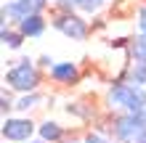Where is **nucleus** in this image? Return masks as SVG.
Masks as SVG:
<instances>
[{"mask_svg":"<svg viewBox=\"0 0 146 143\" xmlns=\"http://www.w3.org/2000/svg\"><path fill=\"white\" fill-rule=\"evenodd\" d=\"M3 3H8V0H3Z\"/></svg>","mask_w":146,"mask_h":143,"instance_id":"21","label":"nucleus"},{"mask_svg":"<svg viewBox=\"0 0 146 143\" xmlns=\"http://www.w3.org/2000/svg\"><path fill=\"white\" fill-rule=\"evenodd\" d=\"M32 13H40L32 0H8V3H3V8H0V19L8 21V24H13V27L21 19L32 16Z\"/></svg>","mask_w":146,"mask_h":143,"instance_id":"7","label":"nucleus"},{"mask_svg":"<svg viewBox=\"0 0 146 143\" xmlns=\"http://www.w3.org/2000/svg\"><path fill=\"white\" fill-rule=\"evenodd\" d=\"M106 130L117 143H146V119L141 114H111Z\"/></svg>","mask_w":146,"mask_h":143,"instance_id":"3","label":"nucleus"},{"mask_svg":"<svg viewBox=\"0 0 146 143\" xmlns=\"http://www.w3.org/2000/svg\"><path fill=\"white\" fill-rule=\"evenodd\" d=\"M53 64H56V61H53L48 53H42V56L37 58V66H40V69H45V72H50V66H53Z\"/></svg>","mask_w":146,"mask_h":143,"instance_id":"18","label":"nucleus"},{"mask_svg":"<svg viewBox=\"0 0 146 143\" xmlns=\"http://www.w3.org/2000/svg\"><path fill=\"white\" fill-rule=\"evenodd\" d=\"M50 27H53L58 35H64L66 40H74V43H85V40L93 35V24L85 19V13H80V11H53Z\"/></svg>","mask_w":146,"mask_h":143,"instance_id":"4","label":"nucleus"},{"mask_svg":"<svg viewBox=\"0 0 146 143\" xmlns=\"http://www.w3.org/2000/svg\"><path fill=\"white\" fill-rule=\"evenodd\" d=\"M37 135L45 140V143H66L69 130H66L64 125H58L56 119H42L37 125Z\"/></svg>","mask_w":146,"mask_h":143,"instance_id":"9","label":"nucleus"},{"mask_svg":"<svg viewBox=\"0 0 146 143\" xmlns=\"http://www.w3.org/2000/svg\"><path fill=\"white\" fill-rule=\"evenodd\" d=\"M125 56H127V61H146V37L143 35L130 37V43L125 48Z\"/></svg>","mask_w":146,"mask_h":143,"instance_id":"13","label":"nucleus"},{"mask_svg":"<svg viewBox=\"0 0 146 143\" xmlns=\"http://www.w3.org/2000/svg\"><path fill=\"white\" fill-rule=\"evenodd\" d=\"M80 143H109V138H106V135H101L98 130H88V132L82 135Z\"/></svg>","mask_w":146,"mask_h":143,"instance_id":"16","label":"nucleus"},{"mask_svg":"<svg viewBox=\"0 0 146 143\" xmlns=\"http://www.w3.org/2000/svg\"><path fill=\"white\" fill-rule=\"evenodd\" d=\"M104 3H109V0H77V11L85 16H96L104 8Z\"/></svg>","mask_w":146,"mask_h":143,"instance_id":"14","label":"nucleus"},{"mask_svg":"<svg viewBox=\"0 0 146 143\" xmlns=\"http://www.w3.org/2000/svg\"><path fill=\"white\" fill-rule=\"evenodd\" d=\"M66 111H69V114H74V117H80V119H85V122H88L90 119V111H85V106L80 103V101H77V103H69V106H66Z\"/></svg>","mask_w":146,"mask_h":143,"instance_id":"15","label":"nucleus"},{"mask_svg":"<svg viewBox=\"0 0 146 143\" xmlns=\"http://www.w3.org/2000/svg\"><path fill=\"white\" fill-rule=\"evenodd\" d=\"M104 103L111 114H141L146 106V88H135L125 80H114L104 93Z\"/></svg>","mask_w":146,"mask_h":143,"instance_id":"1","label":"nucleus"},{"mask_svg":"<svg viewBox=\"0 0 146 143\" xmlns=\"http://www.w3.org/2000/svg\"><path fill=\"white\" fill-rule=\"evenodd\" d=\"M37 125L32 117L27 114H19V117H3V125H0V135L8 143H24L29 140L32 135L37 132Z\"/></svg>","mask_w":146,"mask_h":143,"instance_id":"5","label":"nucleus"},{"mask_svg":"<svg viewBox=\"0 0 146 143\" xmlns=\"http://www.w3.org/2000/svg\"><path fill=\"white\" fill-rule=\"evenodd\" d=\"M48 77L53 80L58 88H74L77 82L82 80V72H80V66H77L74 61H56L53 66H50Z\"/></svg>","mask_w":146,"mask_h":143,"instance_id":"6","label":"nucleus"},{"mask_svg":"<svg viewBox=\"0 0 146 143\" xmlns=\"http://www.w3.org/2000/svg\"><path fill=\"white\" fill-rule=\"evenodd\" d=\"M16 29L27 40H37V37L45 35V29H48V16L45 13H32V16H27V19H21L16 24Z\"/></svg>","mask_w":146,"mask_h":143,"instance_id":"8","label":"nucleus"},{"mask_svg":"<svg viewBox=\"0 0 146 143\" xmlns=\"http://www.w3.org/2000/svg\"><path fill=\"white\" fill-rule=\"evenodd\" d=\"M45 98L40 93V90H35V93H19V98H16V114H29V111H35V109L40 106V101Z\"/></svg>","mask_w":146,"mask_h":143,"instance_id":"12","label":"nucleus"},{"mask_svg":"<svg viewBox=\"0 0 146 143\" xmlns=\"http://www.w3.org/2000/svg\"><path fill=\"white\" fill-rule=\"evenodd\" d=\"M3 82L8 90H13V93H35L40 90L42 85V69L37 66V61H32V58H16V61L5 69L3 74Z\"/></svg>","mask_w":146,"mask_h":143,"instance_id":"2","label":"nucleus"},{"mask_svg":"<svg viewBox=\"0 0 146 143\" xmlns=\"http://www.w3.org/2000/svg\"><path fill=\"white\" fill-rule=\"evenodd\" d=\"M24 40H27V37H24L13 24H8V21L0 24V43H3L5 50H19V48L24 45Z\"/></svg>","mask_w":146,"mask_h":143,"instance_id":"11","label":"nucleus"},{"mask_svg":"<svg viewBox=\"0 0 146 143\" xmlns=\"http://www.w3.org/2000/svg\"><path fill=\"white\" fill-rule=\"evenodd\" d=\"M141 117H143V119H146V106H143V111H141Z\"/></svg>","mask_w":146,"mask_h":143,"instance_id":"20","label":"nucleus"},{"mask_svg":"<svg viewBox=\"0 0 146 143\" xmlns=\"http://www.w3.org/2000/svg\"><path fill=\"white\" fill-rule=\"evenodd\" d=\"M24 143H45V140H42V138L37 135V138H29V140H24Z\"/></svg>","mask_w":146,"mask_h":143,"instance_id":"19","label":"nucleus"},{"mask_svg":"<svg viewBox=\"0 0 146 143\" xmlns=\"http://www.w3.org/2000/svg\"><path fill=\"white\" fill-rule=\"evenodd\" d=\"M50 8L53 11H77V0H53Z\"/></svg>","mask_w":146,"mask_h":143,"instance_id":"17","label":"nucleus"},{"mask_svg":"<svg viewBox=\"0 0 146 143\" xmlns=\"http://www.w3.org/2000/svg\"><path fill=\"white\" fill-rule=\"evenodd\" d=\"M125 82H130L135 88H146V61H127V66L122 69V77Z\"/></svg>","mask_w":146,"mask_h":143,"instance_id":"10","label":"nucleus"}]
</instances>
